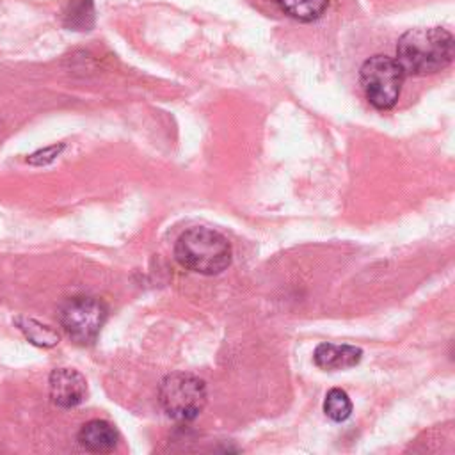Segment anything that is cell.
Segmentation results:
<instances>
[{"label": "cell", "instance_id": "cell-1", "mask_svg": "<svg viewBox=\"0 0 455 455\" xmlns=\"http://www.w3.org/2000/svg\"><path fill=\"white\" fill-rule=\"evenodd\" d=\"M455 55V39L443 27L411 28L396 43V62L403 75L425 76L444 69Z\"/></svg>", "mask_w": 455, "mask_h": 455}, {"label": "cell", "instance_id": "cell-2", "mask_svg": "<svg viewBox=\"0 0 455 455\" xmlns=\"http://www.w3.org/2000/svg\"><path fill=\"white\" fill-rule=\"evenodd\" d=\"M174 258L187 270L215 275L231 265L233 249L222 233L196 226L178 236L174 243Z\"/></svg>", "mask_w": 455, "mask_h": 455}, {"label": "cell", "instance_id": "cell-3", "mask_svg": "<svg viewBox=\"0 0 455 455\" xmlns=\"http://www.w3.org/2000/svg\"><path fill=\"white\" fill-rule=\"evenodd\" d=\"M405 75L396 59L373 55L359 69V82L368 103L377 110H389L396 105Z\"/></svg>", "mask_w": 455, "mask_h": 455}, {"label": "cell", "instance_id": "cell-4", "mask_svg": "<svg viewBox=\"0 0 455 455\" xmlns=\"http://www.w3.org/2000/svg\"><path fill=\"white\" fill-rule=\"evenodd\" d=\"M206 386L192 373H171L158 386V402L165 414L176 421L196 419L206 405Z\"/></svg>", "mask_w": 455, "mask_h": 455}, {"label": "cell", "instance_id": "cell-5", "mask_svg": "<svg viewBox=\"0 0 455 455\" xmlns=\"http://www.w3.org/2000/svg\"><path fill=\"white\" fill-rule=\"evenodd\" d=\"M107 316L108 307L105 302L91 295H75L59 309L60 327L76 345L94 343Z\"/></svg>", "mask_w": 455, "mask_h": 455}, {"label": "cell", "instance_id": "cell-6", "mask_svg": "<svg viewBox=\"0 0 455 455\" xmlns=\"http://www.w3.org/2000/svg\"><path fill=\"white\" fill-rule=\"evenodd\" d=\"M50 398L62 409L76 407L87 395L85 377L73 368H55L50 373Z\"/></svg>", "mask_w": 455, "mask_h": 455}, {"label": "cell", "instance_id": "cell-7", "mask_svg": "<svg viewBox=\"0 0 455 455\" xmlns=\"http://www.w3.org/2000/svg\"><path fill=\"white\" fill-rule=\"evenodd\" d=\"M361 357L363 350L359 347L334 343H320L313 354L315 364L325 371L352 368L361 361Z\"/></svg>", "mask_w": 455, "mask_h": 455}, {"label": "cell", "instance_id": "cell-8", "mask_svg": "<svg viewBox=\"0 0 455 455\" xmlns=\"http://www.w3.org/2000/svg\"><path fill=\"white\" fill-rule=\"evenodd\" d=\"M78 443L87 451L108 453L117 444V432L105 419H91L78 430Z\"/></svg>", "mask_w": 455, "mask_h": 455}, {"label": "cell", "instance_id": "cell-9", "mask_svg": "<svg viewBox=\"0 0 455 455\" xmlns=\"http://www.w3.org/2000/svg\"><path fill=\"white\" fill-rule=\"evenodd\" d=\"M96 23L94 0H68L62 7V25L69 30L85 32Z\"/></svg>", "mask_w": 455, "mask_h": 455}, {"label": "cell", "instance_id": "cell-10", "mask_svg": "<svg viewBox=\"0 0 455 455\" xmlns=\"http://www.w3.org/2000/svg\"><path fill=\"white\" fill-rule=\"evenodd\" d=\"M279 9L300 23H311L323 16L329 0H274Z\"/></svg>", "mask_w": 455, "mask_h": 455}, {"label": "cell", "instance_id": "cell-11", "mask_svg": "<svg viewBox=\"0 0 455 455\" xmlns=\"http://www.w3.org/2000/svg\"><path fill=\"white\" fill-rule=\"evenodd\" d=\"M16 325L25 334V338L30 343L37 345V347L48 348V347H53V345L59 343V334L52 327H48V325H44V323H41V322H37L34 318L18 316L16 318Z\"/></svg>", "mask_w": 455, "mask_h": 455}, {"label": "cell", "instance_id": "cell-12", "mask_svg": "<svg viewBox=\"0 0 455 455\" xmlns=\"http://www.w3.org/2000/svg\"><path fill=\"white\" fill-rule=\"evenodd\" d=\"M322 407H323L325 416L336 423L348 419V416L352 414V402H350L347 391H343L339 387H332L327 391Z\"/></svg>", "mask_w": 455, "mask_h": 455}, {"label": "cell", "instance_id": "cell-13", "mask_svg": "<svg viewBox=\"0 0 455 455\" xmlns=\"http://www.w3.org/2000/svg\"><path fill=\"white\" fill-rule=\"evenodd\" d=\"M66 146L64 144H53V146H48V148H43V149H37L36 153H32L27 162L30 165H48L52 164L64 149Z\"/></svg>", "mask_w": 455, "mask_h": 455}]
</instances>
